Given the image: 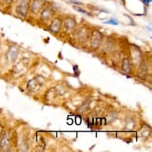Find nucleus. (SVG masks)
<instances>
[{
  "mask_svg": "<svg viewBox=\"0 0 152 152\" xmlns=\"http://www.w3.org/2000/svg\"><path fill=\"white\" fill-rule=\"evenodd\" d=\"M68 1H69L70 3H73V4H75V5H83V3H81L80 1H79V0H68Z\"/></svg>",
  "mask_w": 152,
  "mask_h": 152,
  "instance_id": "13",
  "label": "nucleus"
},
{
  "mask_svg": "<svg viewBox=\"0 0 152 152\" xmlns=\"http://www.w3.org/2000/svg\"><path fill=\"white\" fill-rule=\"evenodd\" d=\"M2 131H3V127H2V125L0 124V138H1V135H2Z\"/></svg>",
  "mask_w": 152,
  "mask_h": 152,
  "instance_id": "16",
  "label": "nucleus"
},
{
  "mask_svg": "<svg viewBox=\"0 0 152 152\" xmlns=\"http://www.w3.org/2000/svg\"><path fill=\"white\" fill-rule=\"evenodd\" d=\"M53 15V11L52 9L50 7H46L42 12L41 18L44 19V20H48V19H50V18H52Z\"/></svg>",
  "mask_w": 152,
  "mask_h": 152,
  "instance_id": "8",
  "label": "nucleus"
},
{
  "mask_svg": "<svg viewBox=\"0 0 152 152\" xmlns=\"http://www.w3.org/2000/svg\"><path fill=\"white\" fill-rule=\"evenodd\" d=\"M61 23H62V22H61L60 18H55L51 23V25H50V30L54 34H57L61 30Z\"/></svg>",
  "mask_w": 152,
  "mask_h": 152,
  "instance_id": "6",
  "label": "nucleus"
},
{
  "mask_svg": "<svg viewBox=\"0 0 152 152\" xmlns=\"http://www.w3.org/2000/svg\"><path fill=\"white\" fill-rule=\"evenodd\" d=\"M11 1H12V0H2V2L6 3V4H9V3H11Z\"/></svg>",
  "mask_w": 152,
  "mask_h": 152,
  "instance_id": "15",
  "label": "nucleus"
},
{
  "mask_svg": "<svg viewBox=\"0 0 152 152\" xmlns=\"http://www.w3.org/2000/svg\"><path fill=\"white\" fill-rule=\"evenodd\" d=\"M45 1L44 0H34L31 4V11L34 14H37L42 8Z\"/></svg>",
  "mask_w": 152,
  "mask_h": 152,
  "instance_id": "5",
  "label": "nucleus"
},
{
  "mask_svg": "<svg viewBox=\"0 0 152 152\" xmlns=\"http://www.w3.org/2000/svg\"><path fill=\"white\" fill-rule=\"evenodd\" d=\"M73 8H74V10H76L77 11H78V12L82 13V14H85V15H88V16H92V15H91L89 12H88L87 10H85V9H83V8L79 7H74Z\"/></svg>",
  "mask_w": 152,
  "mask_h": 152,
  "instance_id": "11",
  "label": "nucleus"
},
{
  "mask_svg": "<svg viewBox=\"0 0 152 152\" xmlns=\"http://www.w3.org/2000/svg\"><path fill=\"white\" fill-rule=\"evenodd\" d=\"M43 83H44V80H43L42 78L39 77H36L30 80L28 82L27 88L30 90V92H37L42 88V86L43 85Z\"/></svg>",
  "mask_w": 152,
  "mask_h": 152,
  "instance_id": "1",
  "label": "nucleus"
},
{
  "mask_svg": "<svg viewBox=\"0 0 152 152\" xmlns=\"http://www.w3.org/2000/svg\"><path fill=\"white\" fill-rule=\"evenodd\" d=\"M11 136L8 132H5L0 141V150L3 151H7L11 147Z\"/></svg>",
  "mask_w": 152,
  "mask_h": 152,
  "instance_id": "2",
  "label": "nucleus"
},
{
  "mask_svg": "<svg viewBox=\"0 0 152 152\" xmlns=\"http://www.w3.org/2000/svg\"><path fill=\"white\" fill-rule=\"evenodd\" d=\"M121 1H122V2H124H124H125V0H121Z\"/></svg>",
  "mask_w": 152,
  "mask_h": 152,
  "instance_id": "17",
  "label": "nucleus"
},
{
  "mask_svg": "<svg viewBox=\"0 0 152 152\" xmlns=\"http://www.w3.org/2000/svg\"><path fill=\"white\" fill-rule=\"evenodd\" d=\"M65 28L67 30H72L76 26V22L72 18H67L65 23Z\"/></svg>",
  "mask_w": 152,
  "mask_h": 152,
  "instance_id": "9",
  "label": "nucleus"
},
{
  "mask_svg": "<svg viewBox=\"0 0 152 152\" xmlns=\"http://www.w3.org/2000/svg\"><path fill=\"white\" fill-rule=\"evenodd\" d=\"M103 36L101 34V33L98 30H95L92 34V37H91V45L92 48L94 49H97L99 47V45L101 43L102 41Z\"/></svg>",
  "mask_w": 152,
  "mask_h": 152,
  "instance_id": "4",
  "label": "nucleus"
},
{
  "mask_svg": "<svg viewBox=\"0 0 152 152\" xmlns=\"http://www.w3.org/2000/svg\"><path fill=\"white\" fill-rule=\"evenodd\" d=\"M122 69L125 72H131V65H130V61L128 59H124L123 61Z\"/></svg>",
  "mask_w": 152,
  "mask_h": 152,
  "instance_id": "10",
  "label": "nucleus"
},
{
  "mask_svg": "<svg viewBox=\"0 0 152 152\" xmlns=\"http://www.w3.org/2000/svg\"><path fill=\"white\" fill-rule=\"evenodd\" d=\"M18 55V50L15 47H14V46L10 47L7 53L8 59H9L10 61H15L16 60V58H17Z\"/></svg>",
  "mask_w": 152,
  "mask_h": 152,
  "instance_id": "7",
  "label": "nucleus"
},
{
  "mask_svg": "<svg viewBox=\"0 0 152 152\" xmlns=\"http://www.w3.org/2000/svg\"><path fill=\"white\" fill-rule=\"evenodd\" d=\"M105 23H106V24H112V25L114 26L119 25V23H118L115 19H114V18H111V19H109V20L107 21V22H105Z\"/></svg>",
  "mask_w": 152,
  "mask_h": 152,
  "instance_id": "12",
  "label": "nucleus"
},
{
  "mask_svg": "<svg viewBox=\"0 0 152 152\" xmlns=\"http://www.w3.org/2000/svg\"><path fill=\"white\" fill-rule=\"evenodd\" d=\"M142 3H144L146 6H148L150 3H151V0H142Z\"/></svg>",
  "mask_w": 152,
  "mask_h": 152,
  "instance_id": "14",
  "label": "nucleus"
},
{
  "mask_svg": "<svg viewBox=\"0 0 152 152\" xmlns=\"http://www.w3.org/2000/svg\"><path fill=\"white\" fill-rule=\"evenodd\" d=\"M19 3L16 7V13L18 15H21L23 17H26L27 15L29 10V1L30 0H18Z\"/></svg>",
  "mask_w": 152,
  "mask_h": 152,
  "instance_id": "3",
  "label": "nucleus"
}]
</instances>
